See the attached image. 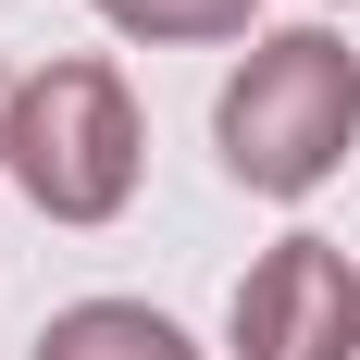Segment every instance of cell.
I'll return each mask as SVG.
<instances>
[{
	"mask_svg": "<svg viewBox=\"0 0 360 360\" xmlns=\"http://www.w3.org/2000/svg\"><path fill=\"white\" fill-rule=\"evenodd\" d=\"M348 124H360V50L323 37V25L261 37L249 63H236V87H224V112H212L224 174L261 186V199H311V186L335 174Z\"/></svg>",
	"mask_w": 360,
	"mask_h": 360,
	"instance_id": "cell-1",
	"label": "cell"
},
{
	"mask_svg": "<svg viewBox=\"0 0 360 360\" xmlns=\"http://www.w3.org/2000/svg\"><path fill=\"white\" fill-rule=\"evenodd\" d=\"M124 37H249V0H100Z\"/></svg>",
	"mask_w": 360,
	"mask_h": 360,
	"instance_id": "cell-5",
	"label": "cell"
},
{
	"mask_svg": "<svg viewBox=\"0 0 360 360\" xmlns=\"http://www.w3.org/2000/svg\"><path fill=\"white\" fill-rule=\"evenodd\" d=\"M37 360H199L162 311H137V298H75L63 323L37 335Z\"/></svg>",
	"mask_w": 360,
	"mask_h": 360,
	"instance_id": "cell-4",
	"label": "cell"
},
{
	"mask_svg": "<svg viewBox=\"0 0 360 360\" xmlns=\"http://www.w3.org/2000/svg\"><path fill=\"white\" fill-rule=\"evenodd\" d=\"M348 348H360V274L323 236L261 249L236 286V360H348Z\"/></svg>",
	"mask_w": 360,
	"mask_h": 360,
	"instance_id": "cell-3",
	"label": "cell"
},
{
	"mask_svg": "<svg viewBox=\"0 0 360 360\" xmlns=\"http://www.w3.org/2000/svg\"><path fill=\"white\" fill-rule=\"evenodd\" d=\"M137 100L112 63H50L25 75V112H13V174L50 224H112L137 199Z\"/></svg>",
	"mask_w": 360,
	"mask_h": 360,
	"instance_id": "cell-2",
	"label": "cell"
},
{
	"mask_svg": "<svg viewBox=\"0 0 360 360\" xmlns=\"http://www.w3.org/2000/svg\"><path fill=\"white\" fill-rule=\"evenodd\" d=\"M13 112H25V75L0 63V162H13Z\"/></svg>",
	"mask_w": 360,
	"mask_h": 360,
	"instance_id": "cell-6",
	"label": "cell"
}]
</instances>
